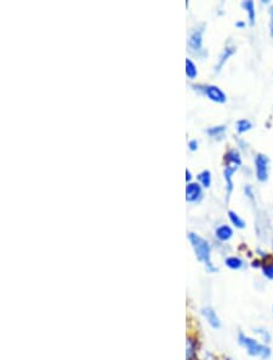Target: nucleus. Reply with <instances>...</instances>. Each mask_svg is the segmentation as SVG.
<instances>
[{"instance_id": "aec40b11", "label": "nucleus", "mask_w": 273, "mask_h": 360, "mask_svg": "<svg viewBox=\"0 0 273 360\" xmlns=\"http://www.w3.org/2000/svg\"><path fill=\"white\" fill-rule=\"evenodd\" d=\"M263 274L265 278L273 280V262H266L263 264Z\"/></svg>"}, {"instance_id": "ddd939ff", "label": "nucleus", "mask_w": 273, "mask_h": 360, "mask_svg": "<svg viewBox=\"0 0 273 360\" xmlns=\"http://www.w3.org/2000/svg\"><path fill=\"white\" fill-rule=\"evenodd\" d=\"M225 264L232 271H240L245 267V261L238 256H230L225 259Z\"/></svg>"}, {"instance_id": "5701e85b", "label": "nucleus", "mask_w": 273, "mask_h": 360, "mask_svg": "<svg viewBox=\"0 0 273 360\" xmlns=\"http://www.w3.org/2000/svg\"><path fill=\"white\" fill-rule=\"evenodd\" d=\"M270 34H271V38L273 39V6H271V9H270Z\"/></svg>"}, {"instance_id": "0eeeda50", "label": "nucleus", "mask_w": 273, "mask_h": 360, "mask_svg": "<svg viewBox=\"0 0 273 360\" xmlns=\"http://www.w3.org/2000/svg\"><path fill=\"white\" fill-rule=\"evenodd\" d=\"M224 162H225V166H235V168L240 169L242 165V157H240L238 149L232 148L227 151L224 157Z\"/></svg>"}, {"instance_id": "a211bd4d", "label": "nucleus", "mask_w": 273, "mask_h": 360, "mask_svg": "<svg viewBox=\"0 0 273 360\" xmlns=\"http://www.w3.org/2000/svg\"><path fill=\"white\" fill-rule=\"evenodd\" d=\"M254 332L256 335H259L261 337V340L266 345H269L270 342L272 341V335H271V332L267 329H265V327H255Z\"/></svg>"}, {"instance_id": "6e6552de", "label": "nucleus", "mask_w": 273, "mask_h": 360, "mask_svg": "<svg viewBox=\"0 0 273 360\" xmlns=\"http://www.w3.org/2000/svg\"><path fill=\"white\" fill-rule=\"evenodd\" d=\"M235 45H226L225 49L222 50V53H220V58H219V61L215 65V72H220L221 69L224 68L226 62L229 61V58L232 56V55H235Z\"/></svg>"}, {"instance_id": "20e7f679", "label": "nucleus", "mask_w": 273, "mask_h": 360, "mask_svg": "<svg viewBox=\"0 0 273 360\" xmlns=\"http://www.w3.org/2000/svg\"><path fill=\"white\" fill-rule=\"evenodd\" d=\"M255 173L256 178L260 182H266L269 180L270 159L266 154H256L254 159Z\"/></svg>"}, {"instance_id": "6ab92c4d", "label": "nucleus", "mask_w": 273, "mask_h": 360, "mask_svg": "<svg viewBox=\"0 0 273 360\" xmlns=\"http://www.w3.org/2000/svg\"><path fill=\"white\" fill-rule=\"evenodd\" d=\"M186 76L190 79H196L198 76V69L191 58H186Z\"/></svg>"}, {"instance_id": "f8f14e48", "label": "nucleus", "mask_w": 273, "mask_h": 360, "mask_svg": "<svg viewBox=\"0 0 273 360\" xmlns=\"http://www.w3.org/2000/svg\"><path fill=\"white\" fill-rule=\"evenodd\" d=\"M242 8L247 11L248 14V19H249V24L254 26L255 21H256V11H255L254 1L251 0H247V1H242Z\"/></svg>"}, {"instance_id": "b1692460", "label": "nucleus", "mask_w": 273, "mask_h": 360, "mask_svg": "<svg viewBox=\"0 0 273 360\" xmlns=\"http://www.w3.org/2000/svg\"><path fill=\"white\" fill-rule=\"evenodd\" d=\"M245 194H247V197L249 198V199H254V192H253V188L250 187V186H247L245 188Z\"/></svg>"}, {"instance_id": "bb28decb", "label": "nucleus", "mask_w": 273, "mask_h": 360, "mask_svg": "<svg viewBox=\"0 0 273 360\" xmlns=\"http://www.w3.org/2000/svg\"><path fill=\"white\" fill-rule=\"evenodd\" d=\"M272 313H273V302H272Z\"/></svg>"}, {"instance_id": "1a4fd4ad", "label": "nucleus", "mask_w": 273, "mask_h": 360, "mask_svg": "<svg viewBox=\"0 0 273 360\" xmlns=\"http://www.w3.org/2000/svg\"><path fill=\"white\" fill-rule=\"evenodd\" d=\"M201 313H203V316L206 318V322L209 323V325H210L213 329H220V318H219L217 313H216L213 308H203V309H201Z\"/></svg>"}, {"instance_id": "39448f33", "label": "nucleus", "mask_w": 273, "mask_h": 360, "mask_svg": "<svg viewBox=\"0 0 273 360\" xmlns=\"http://www.w3.org/2000/svg\"><path fill=\"white\" fill-rule=\"evenodd\" d=\"M206 29V24H199L197 26L196 29L192 31L188 38V48L192 53H203V33Z\"/></svg>"}, {"instance_id": "cd10ccee", "label": "nucleus", "mask_w": 273, "mask_h": 360, "mask_svg": "<svg viewBox=\"0 0 273 360\" xmlns=\"http://www.w3.org/2000/svg\"><path fill=\"white\" fill-rule=\"evenodd\" d=\"M226 360H232V359H226Z\"/></svg>"}, {"instance_id": "9d476101", "label": "nucleus", "mask_w": 273, "mask_h": 360, "mask_svg": "<svg viewBox=\"0 0 273 360\" xmlns=\"http://www.w3.org/2000/svg\"><path fill=\"white\" fill-rule=\"evenodd\" d=\"M215 237L221 243H227L233 237V230L229 225H221L215 230Z\"/></svg>"}, {"instance_id": "a878e982", "label": "nucleus", "mask_w": 273, "mask_h": 360, "mask_svg": "<svg viewBox=\"0 0 273 360\" xmlns=\"http://www.w3.org/2000/svg\"><path fill=\"white\" fill-rule=\"evenodd\" d=\"M186 181L188 183H191L192 181V173L188 169H186Z\"/></svg>"}, {"instance_id": "9b49d317", "label": "nucleus", "mask_w": 273, "mask_h": 360, "mask_svg": "<svg viewBox=\"0 0 273 360\" xmlns=\"http://www.w3.org/2000/svg\"><path fill=\"white\" fill-rule=\"evenodd\" d=\"M238 168L235 166H225L224 169V178L226 181V192H227V197H230L231 193L233 191V175Z\"/></svg>"}, {"instance_id": "f257e3e1", "label": "nucleus", "mask_w": 273, "mask_h": 360, "mask_svg": "<svg viewBox=\"0 0 273 360\" xmlns=\"http://www.w3.org/2000/svg\"><path fill=\"white\" fill-rule=\"evenodd\" d=\"M188 239L191 243L192 248L195 250L197 259L201 261V264L206 266V268L210 272V273H215L219 269L214 266L213 261H211V248L210 244L206 241L204 238L198 236L196 233H190L188 234Z\"/></svg>"}, {"instance_id": "dca6fc26", "label": "nucleus", "mask_w": 273, "mask_h": 360, "mask_svg": "<svg viewBox=\"0 0 273 360\" xmlns=\"http://www.w3.org/2000/svg\"><path fill=\"white\" fill-rule=\"evenodd\" d=\"M198 181L201 187L209 188L211 186V173L209 170H203L201 173H198Z\"/></svg>"}, {"instance_id": "f3484780", "label": "nucleus", "mask_w": 273, "mask_h": 360, "mask_svg": "<svg viewBox=\"0 0 273 360\" xmlns=\"http://www.w3.org/2000/svg\"><path fill=\"white\" fill-rule=\"evenodd\" d=\"M235 129L238 134H245L253 129V123L249 119H240L235 123Z\"/></svg>"}, {"instance_id": "423d86ee", "label": "nucleus", "mask_w": 273, "mask_h": 360, "mask_svg": "<svg viewBox=\"0 0 273 360\" xmlns=\"http://www.w3.org/2000/svg\"><path fill=\"white\" fill-rule=\"evenodd\" d=\"M203 198V189L199 183L191 182L187 185L186 200L188 203H197Z\"/></svg>"}, {"instance_id": "393cba45", "label": "nucleus", "mask_w": 273, "mask_h": 360, "mask_svg": "<svg viewBox=\"0 0 273 360\" xmlns=\"http://www.w3.org/2000/svg\"><path fill=\"white\" fill-rule=\"evenodd\" d=\"M235 27H237V28L243 29L247 27V24H245V21H237V22H235Z\"/></svg>"}, {"instance_id": "f03ea898", "label": "nucleus", "mask_w": 273, "mask_h": 360, "mask_svg": "<svg viewBox=\"0 0 273 360\" xmlns=\"http://www.w3.org/2000/svg\"><path fill=\"white\" fill-rule=\"evenodd\" d=\"M238 343L245 348L249 356L256 357L263 360L270 359L272 357V350L269 345L260 343L258 340L245 335V332L238 334Z\"/></svg>"}, {"instance_id": "2eb2a0df", "label": "nucleus", "mask_w": 273, "mask_h": 360, "mask_svg": "<svg viewBox=\"0 0 273 360\" xmlns=\"http://www.w3.org/2000/svg\"><path fill=\"white\" fill-rule=\"evenodd\" d=\"M227 131L226 125H217V126H211L206 130V134L209 135L213 139H221Z\"/></svg>"}, {"instance_id": "412c9836", "label": "nucleus", "mask_w": 273, "mask_h": 360, "mask_svg": "<svg viewBox=\"0 0 273 360\" xmlns=\"http://www.w3.org/2000/svg\"><path fill=\"white\" fill-rule=\"evenodd\" d=\"M187 360H191L192 357L195 356V346L192 345V342L188 340L187 341Z\"/></svg>"}, {"instance_id": "4468645a", "label": "nucleus", "mask_w": 273, "mask_h": 360, "mask_svg": "<svg viewBox=\"0 0 273 360\" xmlns=\"http://www.w3.org/2000/svg\"><path fill=\"white\" fill-rule=\"evenodd\" d=\"M227 214H229V218H230L231 223H232L235 228L245 230V227H247V223H245V220H243L237 212H233V210H229Z\"/></svg>"}, {"instance_id": "4be33fe9", "label": "nucleus", "mask_w": 273, "mask_h": 360, "mask_svg": "<svg viewBox=\"0 0 273 360\" xmlns=\"http://www.w3.org/2000/svg\"><path fill=\"white\" fill-rule=\"evenodd\" d=\"M198 146H199V144H198L197 139H191V141L188 142V148H190V151H192V152L197 151V149H198Z\"/></svg>"}, {"instance_id": "7ed1b4c3", "label": "nucleus", "mask_w": 273, "mask_h": 360, "mask_svg": "<svg viewBox=\"0 0 273 360\" xmlns=\"http://www.w3.org/2000/svg\"><path fill=\"white\" fill-rule=\"evenodd\" d=\"M195 87H196V90L201 92L204 96L208 97L210 101L215 102V103L222 105L227 101V95L217 85L206 84V85H198Z\"/></svg>"}]
</instances>
